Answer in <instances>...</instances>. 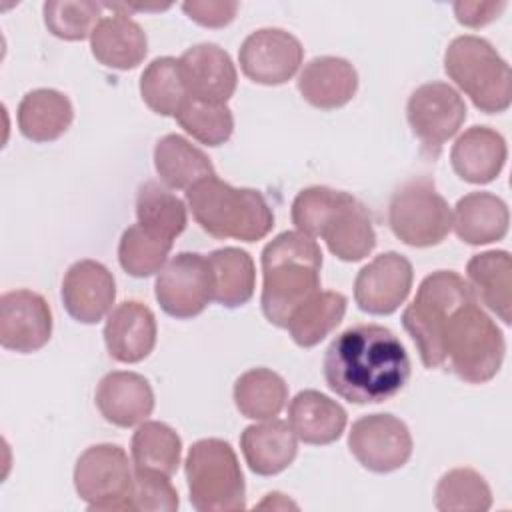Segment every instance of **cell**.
Returning <instances> with one entry per match:
<instances>
[{"instance_id": "1", "label": "cell", "mask_w": 512, "mask_h": 512, "mask_svg": "<svg viewBox=\"0 0 512 512\" xmlns=\"http://www.w3.org/2000/svg\"><path fill=\"white\" fill-rule=\"evenodd\" d=\"M328 388L352 404H380L402 392L410 358L400 338L380 324H358L340 332L324 354Z\"/></svg>"}, {"instance_id": "2", "label": "cell", "mask_w": 512, "mask_h": 512, "mask_svg": "<svg viewBox=\"0 0 512 512\" xmlns=\"http://www.w3.org/2000/svg\"><path fill=\"white\" fill-rule=\"evenodd\" d=\"M260 304L266 320L286 328L292 314L320 292L322 250L312 236L286 230L262 250Z\"/></svg>"}, {"instance_id": "3", "label": "cell", "mask_w": 512, "mask_h": 512, "mask_svg": "<svg viewBox=\"0 0 512 512\" xmlns=\"http://www.w3.org/2000/svg\"><path fill=\"white\" fill-rule=\"evenodd\" d=\"M186 202L200 228L214 238L256 242L268 236L274 214L262 192L236 188L210 176L186 190Z\"/></svg>"}, {"instance_id": "4", "label": "cell", "mask_w": 512, "mask_h": 512, "mask_svg": "<svg viewBox=\"0 0 512 512\" xmlns=\"http://www.w3.org/2000/svg\"><path fill=\"white\" fill-rule=\"evenodd\" d=\"M444 364L468 384L492 380L504 360L506 342L496 322L472 296L446 320L442 332Z\"/></svg>"}, {"instance_id": "5", "label": "cell", "mask_w": 512, "mask_h": 512, "mask_svg": "<svg viewBox=\"0 0 512 512\" xmlns=\"http://www.w3.org/2000/svg\"><path fill=\"white\" fill-rule=\"evenodd\" d=\"M448 78L486 114H500L512 102L508 62L480 36H458L444 52Z\"/></svg>"}, {"instance_id": "6", "label": "cell", "mask_w": 512, "mask_h": 512, "mask_svg": "<svg viewBox=\"0 0 512 512\" xmlns=\"http://www.w3.org/2000/svg\"><path fill=\"white\" fill-rule=\"evenodd\" d=\"M472 296L468 282L454 270H436L420 282L414 300L402 312V326L414 340L426 368L444 366V324Z\"/></svg>"}, {"instance_id": "7", "label": "cell", "mask_w": 512, "mask_h": 512, "mask_svg": "<svg viewBox=\"0 0 512 512\" xmlns=\"http://www.w3.org/2000/svg\"><path fill=\"white\" fill-rule=\"evenodd\" d=\"M190 504L198 512H236L246 508V484L232 446L220 438H202L184 462Z\"/></svg>"}, {"instance_id": "8", "label": "cell", "mask_w": 512, "mask_h": 512, "mask_svg": "<svg viewBox=\"0 0 512 512\" xmlns=\"http://www.w3.org/2000/svg\"><path fill=\"white\" fill-rule=\"evenodd\" d=\"M388 224L398 240L414 248L440 244L452 228V210L430 178L404 182L390 198Z\"/></svg>"}, {"instance_id": "9", "label": "cell", "mask_w": 512, "mask_h": 512, "mask_svg": "<svg viewBox=\"0 0 512 512\" xmlns=\"http://www.w3.org/2000/svg\"><path fill=\"white\" fill-rule=\"evenodd\" d=\"M134 470L118 444L86 448L74 466V488L90 510H128Z\"/></svg>"}, {"instance_id": "10", "label": "cell", "mask_w": 512, "mask_h": 512, "mask_svg": "<svg viewBox=\"0 0 512 512\" xmlns=\"http://www.w3.org/2000/svg\"><path fill=\"white\" fill-rule=\"evenodd\" d=\"M214 280L208 258L196 252L172 256L156 276L154 294L160 308L178 320L198 316L212 300Z\"/></svg>"}, {"instance_id": "11", "label": "cell", "mask_w": 512, "mask_h": 512, "mask_svg": "<svg viewBox=\"0 0 512 512\" xmlns=\"http://www.w3.org/2000/svg\"><path fill=\"white\" fill-rule=\"evenodd\" d=\"M406 118L422 148L436 156L464 124L466 104L450 84L428 82L410 94Z\"/></svg>"}, {"instance_id": "12", "label": "cell", "mask_w": 512, "mask_h": 512, "mask_svg": "<svg viewBox=\"0 0 512 512\" xmlns=\"http://www.w3.org/2000/svg\"><path fill=\"white\" fill-rule=\"evenodd\" d=\"M348 448L366 470L388 474L410 460L412 436L400 418L392 414H368L352 424Z\"/></svg>"}, {"instance_id": "13", "label": "cell", "mask_w": 512, "mask_h": 512, "mask_svg": "<svg viewBox=\"0 0 512 512\" xmlns=\"http://www.w3.org/2000/svg\"><path fill=\"white\" fill-rule=\"evenodd\" d=\"M302 58L300 40L282 28H260L248 34L238 50L244 76L264 86L288 82L298 72Z\"/></svg>"}, {"instance_id": "14", "label": "cell", "mask_w": 512, "mask_h": 512, "mask_svg": "<svg viewBox=\"0 0 512 512\" xmlns=\"http://www.w3.org/2000/svg\"><path fill=\"white\" fill-rule=\"evenodd\" d=\"M412 282L410 260L398 252H384L356 274L354 300L362 312L388 316L404 304Z\"/></svg>"}, {"instance_id": "15", "label": "cell", "mask_w": 512, "mask_h": 512, "mask_svg": "<svg viewBox=\"0 0 512 512\" xmlns=\"http://www.w3.org/2000/svg\"><path fill=\"white\" fill-rule=\"evenodd\" d=\"M52 310L44 296L20 288L0 298V344L18 354H30L48 344Z\"/></svg>"}, {"instance_id": "16", "label": "cell", "mask_w": 512, "mask_h": 512, "mask_svg": "<svg viewBox=\"0 0 512 512\" xmlns=\"http://www.w3.org/2000/svg\"><path fill=\"white\" fill-rule=\"evenodd\" d=\"M60 296L66 312L76 322L96 324L112 310L116 282L102 262L86 258L66 270Z\"/></svg>"}, {"instance_id": "17", "label": "cell", "mask_w": 512, "mask_h": 512, "mask_svg": "<svg viewBox=\"0 0 512 512\" xmlns=\"http://www.w3.org/2000/svg\"><path fill=\"white\" fill-rule=\"evenodd\" d=\"M178 60L188 96L224 104L234 96L238 72L230 54L218 44H196Z\"/></svg>"}, {"instance_id": "18", "label": "cell", "mask_w": 512, "mask_h": 512, "mask_svg": "<svg viewBox=\"0 0 512 512\" xmlns=\"http://www.w3.org/2000/svg\"><path fill=\"white\" fill-rule=\"evenodd\" d=\"M156 316L154 312L138 302L126 300L118 304L106 320L104 342L108 354L116 362L136 364L148 358L156 344Z\"/></svg>"}, {"instance_id": "19", "label": "cell", "mask_w": 512, "mask_h": 512, "mask_svg": "<svg viewBox=\"0 0 512 512\" xmlns=\"http://www.w3.org/2000/svg\"><path fill=\"white\" fill-rule=\"evenodd\" d=\"M94 400L104 420L120 428L142 424L154 410L152 386L138 372H108L98 382Z\"/></svg>"}, {"instance_id": "20", "label": "cell", "mask_w": 512, "mask_h": 512, "mask_svg": "<svg viewBox=\"0 0 512 512\" xmlns=\"http://www.w3.org/2000/svg\"><path fill=\"white\" fill-rule=\"evenodd\" d=\"M508 148L500 132L490 126H472L458 136L450 150L454 172L470 184H488L506 164Z\"/></svg>"}, {"instance_id": "21", "label": "cell", "mask_w": 512, "mask_h": 512, "mask_svg": "<svg viewBox=\"0 0 512 512\" xmlns=\"http://www.w3.org/2000/svg\"><path fill=\"white\" fill-rule=\"evenodd\" d=\"M358 90V72L338 56L312 58L298 76V92L320 110H336L348 104Z\"/></svg>"}, {"instance_id": "22", "label": "cell", "mask_w": 512, "mask_h": 512, "mask_svg": "<svg viewBox=\"0 0 512 512\" xmlns=\"http://www.w3.org/2000/svg\"><path fill=\"white\" fill-rule=\"evenodd\" d=\"M92 56L106 68L132 70L148 54V38L124 12L102 16L90 36Z\"/></svg>"}, {"instance_id": "23", "label": "cell", "mask_w": 512, "mask_h": 512, "mask_svg": "<svg viewBox=\"0 0 512 512\" xmlns=\"http://www.w3.org/2000/svg\"><path fill=\"white\" fill-rule=\"evenodd\" d=\"M320 238L344 262H358L376 246V232L366 206L348 192L326 220Z\"/></svg>"}, {"instance_id": "24", "label": "cell", "mask_w": 512, "mask_h": 512, "mask_svg": "<svg viewBox=\"0 0 512 512\" xmlns=\"http://www.w3.org/2000/svg\"><path fill=\"white\" fill-rule=\"evenodd\" d=\"M240 448L248 468L258 476L280 474L294 462L298 452L290 424L276 418L246 426L240 436Z\"/></svg>"}, {"instance_id": "25", "label": "cell", "mask_w": 512, "mask_h": 512, "mask_svg": "<svg viewBox=\"0 0 512 512\" xmlns=\"http://www.w3.org/2000/svg\"><path fill=\"white\" fill-rule=\"evenodd\" d=\"M348 422L346 410L318 390L298 392L288 406V424L298 440L312 446L336 442Z\"/></svg>"}, {"instance_id": "26", "label": "cell", "mask_w": 512, "mask_h": 512, "mask_svg": "<svg viewBox=\"0 0 512 512\" xmlns=\"http://www.w3.org/2000/svg\"><path fill=\"white\" fill-rule=\"evenodd\" d=\"M508 224V206L492 192H470L454 206L452 228L456 236L470 246L502 240L508 232Z\"/></svg>"}, {"instance_id": "27", "label": "cell", "mask_w": 512, "mask_h": 512, "mask_svg": "<svg viewBox=\"0 0 512 512\" xmlns=\"http://www.w3.org/2000/svg\"><path fill=\"white\" fill-rule=\"evenodd\" d=\"M468 286L476 300L504 324L512 322V260L506 250H488L466 264Z\"/></svg>"}, {"instance_id": "28", "label": "cell", "mask_w": 512, "mask_h": 512, "mask_svg": "<svg viewBox=\"0 0 512 512\" xmlns=\"http://www.w3.org/2000/svg\"><path fill=\"white\" fill-rule=\"evenodd\" d=\"M18 130L32 142H54L72 124L74 108L70 98L54 88H36L24 94L18 104Z\"/></svg>"}, {"instance_id": "29", "label": "cell", "mask_w": 512, "mask_h": 512, "mask_svg": "<svg viewBox=\"0 0 512 512\" xmlns=\"http://www.w3.org/2000/svg\"><path fill=\"white\" fill-rule=\"evenodd\" d=\"M154 168L160 180L176 190H188L216 176L210 158L180 134H166L154 146Z\"/></svg>"}, {"instance_id": "30", "label": "cell", "mask_w": 512, "mask_h": 512, "mask_svg": "<svg viewBox=\"0 0 512 512\" xmlns=\"http://www.w3.org/2000/svg\"><path fill=\"white\" fill-rule=\"evenodd\" d=\"M206 258L214 280L212 300L226 308L244 306L254 296L256 288L252 256L246 250L226 246L210 252Z\"/></svg>"}, {"instance_id": "31", "label": "cell", "mask_w": 512, "mask_h": 512, "mask_svg": "<svg viewBox=\"0 0 512 512\" xmlns=\"http://www.w3.org/2000/svg\"><path fill=\"white\" fill-rule=\"evenodd\" d=\"M134 470L174 476L182 456V440L174 428L158 420H144L130 444Z\"/></svg>"}, {"instance_id": "32", "label": "cell", "mask_w": 512, "mask_h": 512, "mask_svg": "<svg viewBox=\"0 0 512 512\" xmlns=\"http://www.w3.org/2000/svg\"><path fill=\"white\" fill-rule=\"evenodd\" d=\"M288 400V384L268 368H252L234 382V404L244 418H276Z\"/></svg>"}, {"instance_id": "33", "label": "cell", "mask_w": 512, "mask_h": 512, "mask_svg": "<svg viewBox=\"0 0 512 512\" xmlns=\"http://www.w3.org/2000/svg\"><path fill=\"white\" fill-rule=\"evenodd\" d=\"M348 300L334 290H320L306 304H302L288 322L292 340L302 348L320 344L344 318Z\"/></svg>"}, {"instance_id": "34", "label": "cell", "mask_w": 512, "mask_h": 512, "mask_svg": "<svg viewBox=\"0 0 512 512\" xmlns=\"http://www.w3.org/2000/svg\"><path fill=\"white\" fill-rule=\"evenodd\" d=\"M140 96L152 112L160 116H176L188 98L180 60L172 56L154 58L140 76Z\"/></svg>"}, {"instance_id": "35", "label": "cell", "mask_w": 512, "mask_h": 512, "mask_svg": "<svg viewBox=\"0 0 512 512\" xmlns=\"http://www.w3.org/2000/svg\"><path fill=\"white\" fill-rule=\"evenodd\" d=\"M136 216L138 224L170 240L180 236L188 222L184 202L154 180H148L138 188Z\"/></svg>"}, {"instance_id": "36", "label": "cell", "mask_w": 512, "mask_h": 512, "mask_svg": "<svg viewBox=\"0 0 512 512\" xmlns=\"http://www.w3.org/2000/svg\"><path fill=\"white\" fill-rule=\"evenodd\" d=\"M172 244L174 240L164 238L142 224H132L120 238L118 262L126 274L134 278H148L164 268Z\"/></svg>"}, {"instance_id": "37", "label": "cell", "mask_w": 512, "mask_h": 512, "mask_svg": "<svg viewBox=\"0 0 512 512\" xmlns=\"http://www.w3.org/2000/svg\"><path fill=\"white\" fill-rule=\"evenodd\" d=\"M174 118L186 134L206 146H222L230 140L234 130L232 110L224 102L196 96H188Z\"/></svg>"}, {"instance_id": "38", "label": "cell", "mask_w": 512, "mask_h": 512, "mask_svg": "<svg viewBox=\"0 0 512 512\" xmlns=\"http://www.w3.org/2000/svg\"><path fill=\"white\" fill-rule=\"evenodd\" d=\"M434 504L440 512H486L492 506V492L476 470L454 468L438 480Z\"/></svg>"}, {"instance_id": "39", "label": "cell", "mask_w": 512, "mask_h": 512, "mask_svg": "<svg viewBox=\"0 0 512 512\" xmlns=\"http://www.w3.org/2000/svg\"><path fill=\"white\" fill-rule=\"evenodd\" d=\"M104 4L80 0H48L42 6L44 24L60 40L78 42L92 36L102 18Z\"/></svg>"}, {"instance_id": "40", "label": "cell", "mask_w": 512, "mask_h": 512, "mask_svg": "<svg viewBox=\"0 0 512 512\" xmlns=\"http://www.w3.org/2000/svg\"><path fill=\"white\" fill-rule=\"evenodd\" d=\"M346 192L328 186H310L296 194L292 202V222L306 236H320L326 220L342 202Z\"/></svg>"}, {"instance_id": "41", "label": "cell", "mask_w": 512, "mask_h": 512, "mask_svg": "<svg viewBox=\"0 0 512 512\" xmlns=\"http://www.w3.org/2000/svg\"><path fill=\"white\" fill-rule=\"evenodd\" d=\"M178 492L168 476L134 470V480L128 498V510L144 512H174L178 508Z\"/></svg>"}, {"instance_id": "42", "label": "cell", "mask_w": 512, "mask_h": 512, "mask_svg": "<svg viewBox=\"0 0 512 512\" xmlns=\"http://www.w3.org/2000/svg\"><path fill=\"white\" fill-rule=\"evenodd\" d=\"M238 6V2L222 0H188L182 4V10L190 20H194L200 26L222 28L234 20Z\"/></svg>"}, {"instance_id": "43", "label": "cell", "mask_w": 512, "mask_h": 512, "mask_svg": "<svg viewBox=\"0 0 512 512\" xmlns=\"http://www.w3.org/2000/svg\"><path fill=\"white\" fill-rule=\"evenodd\" d=\"M506 6H508L506 2H468V0H462V2L454 4V14H456V20L462 26L480 28V26H486L492 20H496L506 10Z\"/></svg>"}]
</instances>
